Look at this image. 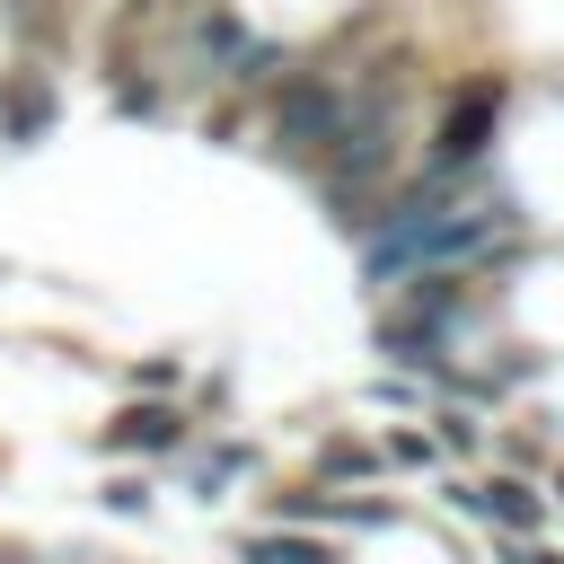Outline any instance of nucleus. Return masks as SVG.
Returning a JSON list of instances; mask_svg holds the SVG:
<instances>
[{
  "label": "nucleus",
  "instance_id": "nucleus-1",
  "mask_svg": "<svg viewBox=\"0 0 564 564\" xmlns=\"http://www.w3.org/2000/svg\"><path fill=\"white\" fill-rule=\"evenodd\" d=\"M344 115H352V79H344V70H291V79L273 88V150L300 159V167H317V159L335 150Z\"/></svg>",
  "mask_w": 564,
  "mask_h": 564
},
{
  "label": "nucleus",
  "instance_id": "nucleus-2",
  "mask_svg": "<svg viewBox=\"0 0 564 564\" xmlns=\"http://www.w3.org/2000/svg\"><path fill=\"white\" fill-rule=\"evenodd\" d=\"M494 123H502V79H467V88L441 106V123H432V159H423V167L476 176L485 150H494Z\"/></svg>",
  "mask_w": 564,
  "mask_h": 564
},
{
  "label": "nucleus",
  "instance_id": "nucleus-3",
  "mask_svg": "<svg viewBox=\"0 0 564 564\" xmlns=\"http://www.w3.org/2000/svg\"><path fill=\"white\" fill-rule=\"evenodd\" d=\"M449 502H458V511H476V520H494V529H511V538H529V529L546 520V494H538V485H520V476H494V485H449Z\"/></svg>",
  "mask_w": 564,
  "mask_h": 564
},
{
  "label": "nucleus",
  "instance_id": "nucleus-4",
  "mask_svg": "<svg viewBox=\"0 0 564 564\" xmlns=\"http://www.w3.org/2000/svg\"><path fill=\"white\" fill-rule=\"evenodd\" d=\"M176 441H185V414H176V405H123V414L106 423V449H115V458H132V449L150 458V449H176Z\"/></svg>",
  "mask_w": 564,
  "mask_h": 564
},
{
  "label": "nucleus",
  "instance_id": "nucleus-5",
  "mask_svg": "<svg viewBox=\"0 0 564 564\" xmlns=\"http://www.w3.org/2000/svg\"><path fill=\"white\" fill-rule=\"evenodd\" d=\"M238 564H335V546L326 538H300V529H256V538H238Z\"/></svg>",
  "mask_w": 564,
  "mask_h": 564
},
{
  "label": "nucleus",
  "instance_id": "nucleus-6",
  "mask_svg": "<svg viewBox=\"0 0 564 564\" xmlns=\"http://www.w3.org/2000/svg\"><path fill=\"white\" fill-rule=\"evenodd\" d=\"M238 44H247V18H238V9H220V0H212V9H194V62H212V70L229 79Z\"/></svg>",
  "mask_w": 564,
  "mask_h": 564
},
{
  "label": "nucleus",
  "instance_id": "nucleus-7",
  "mask_svg": "<svg viewBox=\"0 0 564 564\" xmlns=\"http://www.w3.org/2000/svg\"><path fill=\"white\" fill-rule=\"evenodd\" d=\"M44 132H53V97H44V88H9V115H0V141H9V150H35Z\"/></svg>",
  "mask_w": 564,
  "mask_h": 564
},
{
  "label": "nucleus",
  "instance_id": "nucleus-8",
  "mask_svg": "<svg viewBox=\"0 0 564 564\" xmlns=\"http://www.w3.org/2000/svg\"><path fill=\"white\" fill-rule=\"evenodd\" d=\"M476 441H485V423H476V414H458V405H449V414H432V449H458V458H467Z\"/></svg>",
  "mask_w": 564,
  "mask_h": 564
},
{
  "label": "nucleus",
  "instance_id": "nucleus-9",
  "mask_svg": "<svg viewBox=\"0 0 564 564\" xmlns=\"http://www.w3.org/2000/svg\"><path fill=\"white\" fill-rule=\"evenodd\" d=\"M238 467H256V458H247V449H212V458L194 467V494H203V502H220V485H229Z\"/></svg>",
  "mask_w": 564,
  "mask_h": 564
},
{
  "label": "nucleus",
  "instance_id": "nucleus-10",
  "mask_svg": "<svg viewBox=\"0 0 564 564\" xmlns=\"http://www.w3.org/2000/svg\"><path fill=\"white\" fill-rule=\"evenodd\" d=\"M106 511H115V520H141V511H150V476H115V485H106Z\"/></svg>",
  "mask_w": 564,
  "mask_h": 564
},
{
  "label": "nucleus",
  "instance_id": "nucleus-11",
  "mask_svg": "<svg viewBox=\"0 0 564 564\" xmlns=\"http://www.w3.org/2000/svg\"><path fill=\"white\" fill-rule=\"evenodd\" d=\"M115 115H159V88L150 79H115Z\"/></svg>",
  "mask_w": 564,
  "mask_h": 564
},
{
  "label": "nucleus",
  "instance_id": "nucleus-12",
  "mask_svg": "<svg viewBox=\"0 0 564 564\" xmlns=\"http://www.w3.org/2000/svg\"><path fill=\"white\" fill-rule=\"evenodd\" d=\"M370 467H379V458H370L361 441H335V449H326V476H370Z\"/></svg>",
  "mask_w": 564,
  "mask_h": 564
},
{
  "label": "nucleus",
  "instance_id": "nucleus-13",
  "mask_svg": "<svg viewBox=\"0 0 564 564\" xmlns=\"http://www.w3.org/2000/svg\"><path fill=\"white\" fill-rule=\"evenodd\" d=\"M388 458H397V467H432V458H441V449H432V441H414V432H405V441H388Z\"/></svg>",
  "mask_w": 564,
  "mask_h": 564
},
{
  "label": "nucleus",
  "instance_id": "nucleus-14",
  "mask_svg": "<svg viewBox=\"0 0 564 564\" xmlns=\"http://www.w3.org/2000/svg\"><path fill=\"white\" fill-rule=\"evenodd\" d=\"M502 564H564V555H555V546H511Z\"/></svg>",
  "mask_w": 564,
  "mask_h": 564
},
{
  "label": "nucleus",
  "instance_id": "nucleus-15",
  "mask_svg": "<svg viewBox=\"0 0 564 564\" xmlns=\"http://www.w3.org/2000/svg\"><path fill=\"white\" fill-rule=\"evenodd\" d=\"M555 485H564V476H555Z\"/></svg>",
  "mask_w": 564,
  "mask_h": 564
}]
</instances>
